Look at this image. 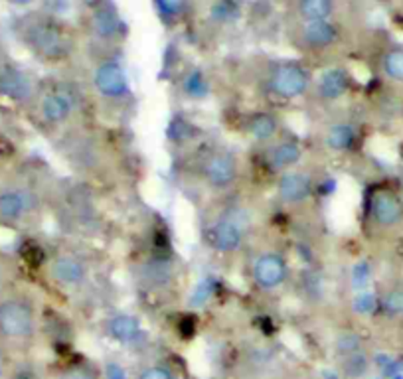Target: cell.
Here are the masks:
<instances>
[{
	"label": "cell",
	"instance_id": "cell-1",
	"mask_svg": "<svg viewBox=\"0 0 403 379\" xmlns=\"http://www.w3.org/2000/svg\"><path fill=\"white\" fill-rule=\"evenodd\" d=\"M115 129L91 119L55 137L54 151L71 178L93 190H117L131 180V156Z\"/></svg>",
	"mask_w": 403,
	"mask_h": 379
},
{
	"label": "cell",
	"instance_id": "cell-2",
	"mask_svg": "<svg viewBox=\"0 0 403 379\" xmlns=\"http://www.w3.org/2000/svg\"><path fill=\"white\" fill-rule=\"evenodd\" d=\"M263 233L265 209L259 198L245 188L210 200L200 221L202 245L221 261L243 259Z\"/></svg>",
	"mask_w": 403,
	"mask_h": 379
},
{
	"label": "cell",
	"instance_id": "cell-3",
	"mask_svg": "<svg viewBox=\"0 0 403 379\" xmlns=\"http://www.w3.org/2000/svg\"><path fill=\"white\" fill-rule=\"evenodd\" d=\"M28 107L36 127L50 141L79 123L97 119L88 83L79 77H57L48 83H38Z\"/></svg>",
	"mask_w": 403,
	"mask_h": 379
},
{
	"label": "cell",
	"instance_id": "cell-4",
	"mask_svg": "<svg viewBox=\"0 0 403 379\" xmlns=\"http://www.w3.org/2000/svg\"><path fill=\"white\" fill-rule=\"evenodd\" d=\"M315 69L303 57H261L250 65L245 85L265 107L305 103L315 81Z\"/></svg>",
	"mask_w": 403,
	"mask_h": 379
},
{
	"label": "cell",
	"instance_id": "cell-5",
	"mask_svg": "<svg viewBox=\"0 0 403 379\" xmlns=\"http://www.w3.org/2000/svg\"><path fill=\"white\" fill-rule=\"evenodd\" d=\"M95 117L111 127H125L137 113V97L119 55L89 57L86 76Z\"/></svg>",
	"mask_w": 403,
	"mask_h": 379
},
{
	"label": "cell",
	"instance_id": "cell-6",
	"mask_svg": "<svg viewBox=\"0 0 403 379\" xmlns=\"http://www.w3.org/2000/svg\"><path fill=\"white\" fill-rule=\"evenodd\" d=\"M186 180L210 200H218L243 188L247 160L224 142H202L188 154Z\"/></svg>",
	"mask_w": 403,
	"mask_h": 379
},
{
	"label": "cell",
	"instance_id": "cell-7",
	"mask_svg": "<svg viewBox=\"0 0 403 379\" xmlns=\"http://www.w3.org/2000/svg\"><path fill=\"white\" fill-rule=\"evenodd\" d=\"M362 235L371 247H390L403 239V190L390 180L366 188L362 202Z\"/></svg>",
	"mask_w": 403,
	"mask_h": 379
},
{
	"label": "cell",
	"instance_id": "cell-8",
	"mask_svg": "<svg viewBox=\"0 0 403 379\" xmlns=\"http://www.w3.org/2000/svg\"><path fill=\"white\" fill-rule=\"evenodd\" d=\"M26 48L42 64L71 67L83 52V40L76 24L55 14H36L24 24Z\"/></svg>",
	"mask_w": 403,
	"mask_h": 379
},
{
	"label": "cell",
	"instance_id": "cell-9",
	"mask_svg": "<svg viewBox=\"0 0 403 379\" xmlns=\"http://www.w3.org/2000/svg\"><path fill=\"white\" fill-rule=\"evenodd\" d=\"M310 127L313 132L306 142L310 151L318 156V160L348 158L360 151L366 135L364 115L348 105L316 117Z\"/></svg>",
	"mask_w": 403,
	"mask_h": 379
},
{
	"label": "cell",
	"instance_id": "cell-10",
	"mask_svg": "<svg viewBox=\"0 0 403 379\" xmlns=\"http://www.w3.org/2000/svg\"><path fill=\"white\" fill-rule=\"evenodd\" d=\"M243 261L247 267V284L259 296H277L285 293L293 282L294 269L291 253L281 239H273L263 233L251 245Z\"/></svg>",
	"mask_w": 403,
	"mask_h": 379
},
{
	"label": "cell",
	"instance_id": "cell-11",
	"mask_svg": "<svg viewBox=\"0 0 403 379\" xmlns=\"http://www.w3.org/2000/svg\"><path fill=\"white\" fill-rule=\"evenodd\" d=\"M40 336V308L26 291L0 298V350L11 356L30 354Z\"/></svg>",
	"mask_w": 403,
	"mask_h": 379
},
{
	"label": "cell",
	"instance_id": "cell-12",
	"mask_svg": "<svg viewBox=\"0 0 403 379\" xmlns=\"http://www.w3.org/2000/svg\"><path fill=\"white\" fill-rule=\"evenodd\" d=\"M57 180H16L0 186V223L20 228L38 223L52 209Z\"/></svg>",
	"mask_w": 403,
	"mask_h": 379
},
{
	"label": "cell",
	"instance_id": "cell-13",
	"mask_svg": "<svg viewBox=\"0 0 403 379\" xmlns=\"http://www.w3.org/2000/svg\"><path fill=\"white\" fill-rule=\"evenodd\" d=\"M62 212L67 233L74 237H95L103 231V216L95 202V190L76 178L55 184L52 209Z\"/></svg>",
	"mask_w": 403,
	"mask_h": 379
},
{
	"label": "cell",
	"instance_id": "cell-14",
	"mask_svg": "<svg viewBox=\"0 0 403 379\" xmlns=\"http://www.w3.org/2000/svg\"><path fill=\"white\" fill-rule=\"evenodd\" d=\"M79 34L83 50L89 57L95 55H119L125 42V22L113 0H91L81 14Z\"/></svg>",
	"mask_w": 403,
	"mask_h": 379
},
{
	"label": "cell",
	"instance_id": "cell-15",
	"mask_svg": "<svg viewBox=\"0 0 403 379\" xmlns=\"http://www.w3.org/2000/svg\"><path fill=\"white\" fill-rule=\"evenodd\" d=\"M46 281L60 294L69 301L81 298L89 293L95 279V265L91 255L81 251L77 245L67 243L48 255L44 263Z\"/></svg>",
	"mask_w": 403,
	"mask_h": 379
},
{
	"label": "cell",
	"instance_id": "cell-16",
	"mask_svg": "<svg viewBox=\"0 0 403 379\" xmlns=\"http://www.w3.org/2000/svg\"><path fill=\"white\" fill-rule=\"evenodd\" d=\"M325 176V166L318 158H308L271 182L273 204L285 212H303L315 204Z\"/></svg>",
	"mask_w": 403,
	"mask_h": 379
},
{
	"label": "cell",
	"instance_id": "cell-17",
	"mask_svg": "<svg viewBox=\"0 0 403 379\" xmlns=\"http://www.w3.org/2000/svg\"><path fill=\"white\" fill-rule=\"evenodd\" d=\"M308 154H310L308 142L289 129L265 144L250 146L247 156H250V164H253V168L261 176H267L269 182H273L281 174L306 163L310 158Z\"/></svg>",
	"mask_w": 403,
	"mask_h": 379
},
{
	"label": "cell",
	"instance_id": "cell-18",
	"mask_svg": "<svg viewBox=\"0 0 403 379\" xmlns=\"http://www.w3.org/2000/svg\"><path fill=\"white\" fill-rule=\"evenodd\" d=\"M135 287L151 298H164L176 293L180 282V269L172 251L149 249L139 253L131 267Z\"/></svg>",
	"mask_w": 403,
	"mask_h": 379
},
{
	"label": "cell",
	"instance_id": "cell-19",
	"mask_svg": "<svg viewBox=\"0 0 403 379\" xmlns=\"http://www.w3.org/2000/svg\"><path fill=\"white\" fill-rule=\"evenodd\" d=\"M285 36L289 46L303 57H328L342 48L346 28L338 18L318 22H287Z\"/></svg>",
	"mask_w": 403,
	"mask_h": 379
},
{
	"label": "cell",
	"instance_id": "cell-20",
	"mask_svg": "<svg viewBox=\"0 0 403 379\" xmlns=\"http://www.w3.org/2000/svg\"><path fill=\"white\" fill-rule=\"evenodd\" d=\"M328 352L334 368L344 379L368 378L374 358H371L368 340L356 326L342 324L334 328L328 344Z\"/></svg>",
	"mask_w": 403,
	"mask_h": 379
},
{
	"label": "cell",
	"instance_id": "cell-21",
	"mask_svg": "<svg viewBox=\"0 0 403 379\" xmlns=\"http://www.w3.org/2000/svg\"><path fill=\"white\" fill-rule=\"evenodd\" d=\"M354 77L342 65H328L315 74V81L310 87V93L305 99V105L310 111V119H316L328 111H334L346 105V99L352 95Z\"/></svg>",
	"mask_w": 403,
	"mask_h": 379
},
{
	"label": "cell",
	"instance_id": "cell-22",
	"mask_svg": "<svg viewBox=\"0 0 403 379\" xmlns=\"http://www.w3.org/2000/svg\"><path fill=\"white\" fill-rule=\"evenodd\" d=\"M235 129L245 141L250 142V146H259V144L277 139L285 130H289V127L285 125L283 117L277 109L261 105L257 109L243 111L238 119Z\"/></svg>",
	"mask_w": 403,
	"mask_h": 379
},
{
	"label": "cell",
	"instance_id": "cell-23",
	"mask_svg": "<svg viewBox=\"0 0 403 379\" xmlns=\"http://www.w3.org/2000/svg\"><path fill=\"white\" fill-rule=\"evenodd\" d=\"M374 316L383 326H403V269L385 275L380 281Z\"/></svg>",
	"mask_w": 403,
	"mask_h": 379
},
{
	"label": "cell",
	"instance_id": "cell-24",
	"mask_svg": "<svg viewBox=\"0 0 403 379\" xmlns=\"http://www.w3.org/2000/svg\"><path fill=\"white\" fill-rule=\"evenodd\" d=\"M38 83L18 67H4L0 71V95L20 105H30Z\"/></svg>",
	"mask_w": 403,
	"mask_h": 379
},
{
	"label": "cell",
	"instance_id": "cell-25",
	"mask_svg": "<svg viewBox=\"0 0 403 379\" xmlns=\"http://www.w3.org/2000/svg\"><path fill=\"white\" fill-rule=\"evenodd\" d=\"M287 22L334 20L340 12V0H289Z\"/></svg>",
	"mask_w": 403,
	"mask_h": 379
},
{
	"label": "cell",
	"instance_id": "cell-26",
	"mask_svg": "<svg viewBox=\"0 0 403 379\" xmlns=\"http://www.w3.org/2000/svg\"><path fill=\"white\" fill-rule=\"evenodd\" d=\"M378 74L390 85L403 89V46L385 48L378 57Z\"/></svg>",
	"mask_w": 403,
	"mask_h": 379
},
{
	"label": "cell",
	"instance_id": "cell-27",
	"mask_svg": "<svg viewBox=\"0 0 403 379\" xmlns=\"http://www.w3.org/2000/svg\"><path fill=\"white\" fill-rule=\"evenodd\" d=\"M131 379H182L175 364L163 358H146L137 361Z\"/></svg>",
	"mask_w": 403,
	"mask_h": 379
},
{
	"label": "cell",
	"instance_id": "cell-28",
	"mask_svg": "<svg viewBox=\"0 0 403 379\" xmlns=\"http://www.w3.org/2000/svg\"><path fill=\"white\" fill-rule=\"evenodd\" d=\"M48 379H105V375L91 359H71L57 366Z\"/></svg>",
	"mask_w": 403,
	"mask_h": 379
},
{
	"label": "cell",
	"instance_id": "cell-29",
	"mask_svg": "<svg viewBox=\"0 0 403 379\" xmlns=\"http://www.w3.org/2000/svg\"><path fill=\"white\" fill-rule=\"evenodd\" d=\"M153 4L158 18L168 26L184 22L194 8V0H153Z\"/></svg>",
	"mask_w": 403,
	"mask_h": 379
},
{
	"label": "cell",
	"instance_id": "cell-30",
	"mask_svg": "<svg viewBox=\"0 0 403 379\" xmlns=\"http://www.w3.org/2000/svg\"><path fill=\"white\" fill-rule=\"evenodd\" d=\"M182 89H184L188 99H204L207 93V81L202 76L200 69H192L190 74H186V79L182 81Z\"/></svg>",
	"mask_w": 403,
	"mask_h": 379
},
{
	"label": "cell",
	"instance_id": "cell-31",
	"mask_svg": "<svg viewBox=\"0 0 403 379\" xmlns=\"http://www.w3.org/2000/svg\"><path fill=\"white\" fill-rule=\"evenodd\" d=\"M11 4H14V6H32V4H36L38 0H8Z\"/></svg>",
	"mask_w": 403,
	"mask_h": 379
},
{
	"label": "cell",
	"instance_id": "cell-32",
	"mask_svg": "<svg viewBox=\"0 0 403 379\" xmlns=\"http://www.w3.org/2000/svg\"><path fill=\"white\" fill-rule=\"evenodd\" d=\"M269 379H294L289 371H283V373H279V375H275V378H269Z\"/></svg>",
	"mask_w": 403,
	"mask_h": 379
},
{
	"label": "cell",
	"instance_id": "cell-33",
	"mask_svg": "<svg viewBox=\"0 0 403 379\" xmlns=\"http://www.w3.org/2000/svg\"><path fill=\"white\" fill-rule=\"evenodd\" d=\"M0 156H2V144H0Z\"/></svg>",
	"mask_w": 403,
	"mask_h": 379
},
{
	"label": "cell",
	"instance_id": "cell-34",
	"mask_svg": "<svg viewBox=\"0 0 403 379\" xmlns=\"http://www.w3.org/2000/svg\"><path fill=\"white\" fill-rule=\"evenodd\" d=\"M402 269H403V267H402Z\"/></svg>",
	"mask_w": 403,
	"mask_h": 379
}]
</instances>
